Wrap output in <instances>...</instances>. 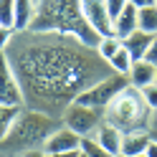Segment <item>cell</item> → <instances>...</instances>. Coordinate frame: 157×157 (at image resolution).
I'll return each instance as SVG.
<instances>
[{"mask_svg": "<svg viewBox=\"0 0 157 157\" xmlns=\"http://www.w3.org/2000/svg\"><path fill=\"white\" fill-rule=\"evenodd\" d=\"M5 56L21 84L23 106L56 119L81 91L114 74L96 48L61 33L15 31Z\"/></svg>", "mask_w": 157, "mask_h": 157, "instance_id": "6da1fadb", "label": "cell"}, {"mask_svg": "<svg viewBox=\"0 0 157 157\" xmlns=\"http://www.w3.org/2000/svg\"><path fill=\"white\" fill-rule=\"evenodd\" d=\"M28 31L71 36L89 48H96L101 41V36L84 18L81 0H36V18L31 21Z\"/></svg>", "mask_w": 157, "mask_h": 157, "instance_id": "7a4b0ae2", "label": "cell"}, {"mask_svg": "<svg viewBox=\"0 0 157 157\" xmlns=\"http://www.w3.org/2000/svg\"><path fill=\"white\" fill-rule=\"evenodd\" d=\"M58 127H63L61 119L23 106L15 124H13V129L0 142V157H15V155H23L28 150H38V147H43V142Z\"/></svg>", "mask_w": 157, "mask_h": 157, "instance_id": "3957f363", "label": "cell"}, {"mask_svg": "<svg viewBox=\"0 0 157 157\" xmlns=\"http://www.w3.org/2000/svg\"><path fill=\"white\" fill-rule=\"evenodd\" d=\"M104 122L117 127L122 134L150 132L152 129V109L147 106L142 89L129 84L122 94H117V99L104 109Z\"/></svg>", "mask_w": 157, "mask_h": 157, "instance_id": "277c9868", "label": "cell"}, {"mask_svg": "<svg viewBox=\"0 0 157 157\" xmlns=\"http://www.w3.org/2000/svg\"><path fill=\"white\" fill-rule=\"evenodd\" d=\"M127 86H129V78L122 76V74H112L101 78V81H96L94 86H89L86 91H81L76 96V104H84V106H94V109H106L114 99L117 94H122Z\"/></svg>", "mask_w": 157, "mask_h": 157, "instance_id": "5b68a950", "label": "cell"}, {"mask_svg": "<svg viewBox=\"0 0 157 157\" xmlns=\"http://www.w3.org/2000/svg\"><path fill=\"white\" fill-rule=\"evenodd\" d=\"M61 122H63V127H68L78 137H89L104 124V109H94V106H84V104L74 101L61 114Z\"/></svg>", "mask_w": 157, "mask_h": 157, "instance_id": "8992f818", "label": "cell"}, {"mask_svg": "<svg viewBox=\"0 0 157 157\" xmlns=\"http://www.w3.org/2000/svg\"><path fill=\"white\" fill-rule=\"evenodd\" d=\"M0 104L23 106L21 84H18V78H15V71H13L10 61H8L5 51H0Z\"/></svg>", "mask_w": 157, "mask_h": 157, "instance_id": "52a82bcc", "label": "cell"}, {"mask_svg": "<svg viewBox=\"0 0 157 157\" xmlns=\"http://www.w3.org/2000/svg\"><path fill=\"white\" fill-rule=\"evenodd\" d=\"M81 10H84V18L89 21V25L101 38L114 36V21L106 13V0H81Z\"/></svg>", "mask_w": 157, "mask_h": 157, "instance_id": "ba28073f", "label": "cell"}, {"mask_svg": "<svg viewBox=\"0 0 157 157\" xmlns=\"http://www.w3.org/2000/svg\"><path fill=\"white\" fill-rule=\"evenodd\" d=\"M81 147V137L71 132L68 127H58V129L43 142V152L46 155H56V152H71Z\"/></svg>", "mask_w": 157, "mask_h": 157, "instance_id": "9c48e42d", "label": "cell"}, {"mask_svg": "<svg viewBox=\"0 0 157 157\" xmlns=\"http://www.w3.org/2000/svg\"><path fill=\"white\" fill-rule=\"evenodd\" d=\"M96 142H99L106 152H109L112 157H119V152H122V140H124V134L117 129V127H112L109 122H104L99 129H96Z\"/></svg>", "mask_w": 157, "mask_h": 157, "instance_id": "30bf717a", "label": "cell"}, {"mask_svg": "<svg viewBox=\"0 0 157 157\" xmlns=\"http://www.w3.org/2000/svg\"><path fill=\"white\" fill-rule=\"evenodd\" d=\"M127 78H129L132 86H137V89H144V86L155 84V78H157V66L150 63L147 58H144V61H134L132 68H129V74H127Z\"/></svg>", "mask_w": 157, "mask_h": 157, "instance_id": "8fae6325", "label": "cell"}, {"mask_svg": "<svg viewBox=\"0 0 157 157\" xmlns=\"http://www.w3.org/2000/svg\"><path fill=\"white\" fill-rule=\"evenodd\" d=\"M152 41H155V36L152 33H144V31H137L129 36V38H124V48L129 51V56H132V61H144V56H147V51H150V46H152Z\"/></svg>", "mask_w": 157, "mask_h": 157, "instance_id": "7c38bea8", "label": "cell"}, {"mask_svg": "<svg viewBox=\"0 0 157 157\" xmlns=\"http://www.w3.org/2000/svg\"><path fill=\"white\" fill-rule=\"evenodd\" d=\"M137 18H140V8H134L132 3L122 10V15L114 21V36L117 38H129L134 31H137Z\"/></svg>", "mask_w": 157, "mask_h": 157, "instance_id": "4fadbf2b", "label": "cell"}, {"mask_svg": "<svg viewBox=\"0 0 157 157\" xmlns=\"http://www.w3.org/2000/svg\"><path fill=\"white\" fill-rule=\"evenodd\" d=\"M152 137L150 132H132V134H124L122 140V157H137V155H144V150L150 147Z\"/></svg>", "mask_w": 157, "mask_h": 157, "instance_id": "5bb4252c", "label": "cell"}, {"mask_svg": "<svg viewBox=\"0 0 157 157\" xmlns=\"http://www.w3.org/2000/svg\"><path fill=\"white\" fill-rule=\"evenodd\" d=\"M36 18V0H15V31H28Z\"/></svg>", "mask_w": 157, "mask_h": 157, "instance_id": "9a60e30c", "label": "cell"}, {"mask_svg": "<svg viewBox=\"0 0 157 157\" xmlns=\"http://www.w3.org/2000/svg\"><path fill=\"white\" fill-rule=\"evenodd\" d=\"M23 106H10V104H0V142L8 137V132L13 129V124L18 119Z\"/></svg>", "mask_w": 157, "mask_h": 157, "instance_id": "2e32d148", "label": "cell"}, {"mask_svg": "<svg viewBox=\"0 0 157 157\" xmlns=\"http://www.w3.org/2000/svg\"><path fill=\"white\" fill-rule=\"evenodd\" d=\"M137 28H140V31H144V33H152V36H157V5L140 8Z\"/></svg>", "mask_w": 157, "mask_h": 157, "instance_id": "e0dca14e", "label": "cell"}, {"mask_svg": "<svg viewBox=\"0 0 157 157\" xmlns=\"http://www.w3.org/2000/svg\"><path fill=\"white\" fill-rule=\"evenodd\" d=\"M119 48H122V38H117V36H104L101 41H99V46H96V53H99L104 61L109 63Z\"/></svg>", "mask_w": 157, "mask_h": 157, "instance_id": "ac0fdd59", "label": "cell"}, {"mask_svg": "<svg viewBox=\"0 0 157 157\" xmlns=\"http://www.w3.org/2000/svg\"><path fill=\"white\" fill-rule=\"evenodd\" d=\"M132 63H134V61H132L129 51H127V48H124V43H122V48H119V51L114 53V58L109 61V66L114 68V74H122V76H127V74H129Z\"/></svg>", "mask_w": 157, "mask_h": 157, "instance_id": "d6986e66", "label": "cell"}, {"mask_svg": "<svg viewBox=\"0 0 157 157\" xmlns=\"http://www.w3.org/2000/svg\"><path fill=\"white\" fill-rule=\"evenodd\" d=\"M81 152L86 157H112L99 142H96V137H91V134L89 137H81Z\"/></svg>", "mask_w": 157, "mask_h": 157, "instance_id": "ffe728a7", "label": "cell"}, {"mask_svg": "<svg viewBox=\"0 0 157 157\" xmlns=\"http://www.w3.org/2000/svg\"><path fill=\"white\" fill-rule=\"evenodd\" d=\"M0 25L15 31V0H0Z\"/></svg>", "mask_w": 157, "mask_h": 157, "instance_id": "44dd1931", "label": "cell"}, {"mask_svg": "<svg viewBox=\"0 0 157 157\" xmlns=\"http://www.w3.org/2000/svg\"><path fill=\"white\" fill-rule=\"evenodd\" d=\"M127 5H129V0H106V13H109L112 21H117Z\"/></svg>", "mask_w": 157, "mask_h": 157, "instance_id": "7402d4cb", "label": "cell"}, {"mask_svg": "<svg viewBox=\"0 0 157 157\" xmlns=\"http://www.w3.org/2000/svg\"><path fill=\"white\" fill-rule=\"evenodd\" d=\"M142 96H144L147 106H150L152 112H157V84H150V86H144V89H142Z\"/></svg>", "mask_w": 157, "mask_h": 157, "instance_id": "603a6c76", "label": "cell"}, {"mask_svg": "<svg viewBox=\"0 0 157 157\" xmlns=\"http://www.w3.org/2000/svg\"><path fill=\"white\" fill-rule=\"evenodd\" d=\"M13 36H15V31L13 28H0V51H5L8 46H10V41H13Z\"/></svg>", "mask_w": 157, "mask_h": 157, "instance_id": "cb8c5ba5", "label": "cell"}, {"mask_svg": "<svg viewBox=\"0 0 157 157\" xmlns=\"http://www.w3.org/2000/svg\"><path fill=\"white\" fill-rule=\"evenodd\" d=\"M147 61L150 63H157V36H155V41H152V46H150V51H147Z\"/></svg>", "mask_w": 157, "mask_h": 157, "instance_id": "d4e9b609", "label": "cell"}, {"mask_svg": "<svg viewBox=\"0 0 157 157\" xmlns=\"http://www.w3.org/2000/svg\"><path fill=\"white\" fill-rule=\"evenodd\" d=\"M134 8H150V5H157V0H129Z\"/></svg>", "mask_w": 157, "mask_h": 157, "instance_id": "484cf974", "label": "cell"}, {"mask_svg": "<svg viewBox=\"0 0 157 157\" xmlns=\"http://www.w3.org/2000/svg\"><path fill=\"white\" fill-rule=\"evenodd\" d=\"M23 157H48V155L43 152V147H38V150H28V152H23Z\"/></svg>", "mask_w": 157, "mask_h": 157, "instance_id": "4316f807", "label": "cell"}, {"mask_svg": "<svg viewBox=\"0 0 157 157\" xmlns=\"http://www.w3.org/2000/svg\"><path fill=\"white\" fill-rule=\"evenodd\" d=\"M144 157H157V142H155V140H152V142H150V147L144 150Z\"/></svg>", "mask_w": 157, "mask_h": 157, "instance_id": "83f0119b", "label": "cell"}, {"mask_svg": "<svg viewBox=\"0 0 157 157\" xmlns=\"http://www.w3.org/2000/svg\"><path fill=\"white\" fill-rule=\"evenodd\" d=\"M78 152H81V147L71 150V152H56V155H48V157H78Z\"/></svg>", "mask_w": 157, "mask_h": 157, "instance_id": "f1b7e54d", "label": "cell"}, {"mask_svg": "<svg viewBox=\"0 0 157 157\" xmlns=\"http://www.w3.org/2000/svg\"><path fill=\"white\" fill-rule=\"evenodd\" d=\"M152 129H157V112H152Z\"/></svg>", "mask_w": 157, "mask_h": 157, "instance_id": "f546056e", "label": "cell"}, {"mask_svg": "<svg viewBox=\"0 0 157 157\" xmlns=\"http://www.w3.org/2000/svg\"><path fill=\"white\" fill-rule=\"evenodd\" d=\"M150 137H152V140L157 142V129H150Z\"/></svg>", "mask_w": 157, "mask_h": 157, "instance_id": "4dcf8cb0", "label": "cell"}, {"mask_svg": "<svg viewBox=\"0 0 157 157\" xmlns=\"http://www.w3.org/2000/svg\"><path fill=\"white\" fill-rule=\"evenodd\" d=\"M78 157H86V155H84V152H78Z\"/></svg>", "mask_w": 157, "mask_h": 157, "instance_id": "1f68e13d", "label": "cell"}, {"mask_svg": "<svg viewBox=\"0 0 157 157\" xmlns=\"http://www.w3.org/2000/svg\"><path fill=\"white\" fill-rule=\"evenodd\" d=\"M119 157H122V155H119ZM137 157H144V155H137Z\"/></svg>", "mask_w": 157, "mask_h": 157, "instance_id": "d6a6232c", "label": "cell"}, {"mask_svg": "<svg viewBox=\"0 0 157 157\" xmlns=\"http://www.w3.org/2000/svg\"><path fill=\"white\" fill-rule=\"evenodd\" d=\"M155 66H157V63H155ZM155 84H157V78H155Z\"/></svg>", "mask_w": 157, "mask_h": 157, "instance_id": "836d02e7", "label": "cell"}, {"mask_svg": "<svg viewBox=\"0 0 157 157\" xmlns=\"http://www.w3.org/2000/svg\"><path fill=\"white\" fill-rule=\"evenodd\" d=\"M15 157H23V155H15Z\"/></svg>", "mask_w": 157, "mask_h": 157, "instance_id": "e575fe53", "label": "cell"}, {"mask_svg": "<svg viewBox=\"0 0 157 157\" xmlns=\"http://www.w3.org/2000/svg\"><path fill=\"white\" fill-rule=\"evenodd\" d=\"M0 28H3V25H0Z\"/></svg>", "mask_w": 157, "mask_h": 157, "instance_id": "d590c367", "label": "cell"}]
</instances>
